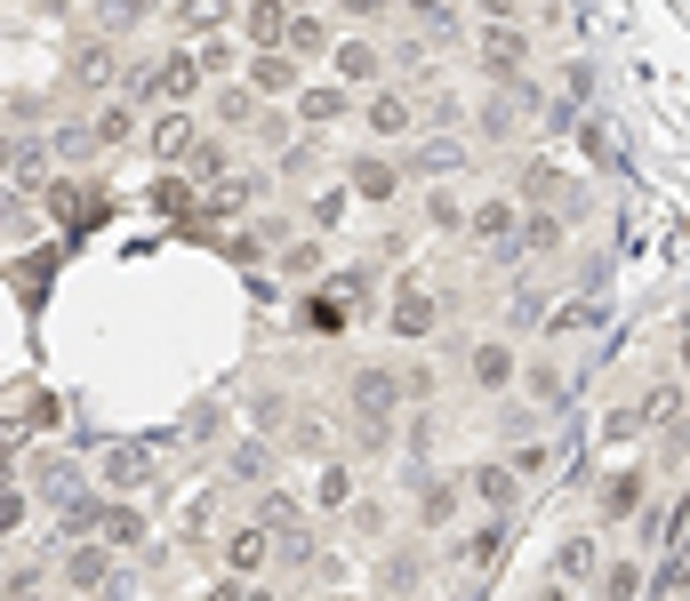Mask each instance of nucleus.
Segmentation results:
<instances>
[{
    "label": "nucleus",
    "mask_w": 690,
    "mask_h": 601,
    "mask_svg": "<svg viewBox=\"0 0 690 601\" xmlns=\"http://www.w3.org/2000/svg\"><path fill=\"white\" fill-rule=\"evenodd\" d=\"M482 9H490V16H498V25H506V16H514V0H482Z\"/></svg>",
    "instance_id": "nucleus-35"
},
{
    "label": "nucleus",
    "mask_w": 690,
    "mask_h": 601,
    "mask_svg": "<svg viewBox=\"0 0 690 601\" xmlns=\"http://www.w3.org/2000/svg\"><path fill=\"white\" fill-rule=\"evenodd\" d=\"M354 409H361L370 425H385V418L401 409V385L385 378V369H361V378H354Z\"/></svg>",
    "instance_id": "nucleus-3"
},
{
    "label": "nucleus",
    "mask_w": 690,
    "mask_h": 601,
    "mask_svg": "<svg viewBox=\"0 0 690 601\" xmlns=\"http://www.w3.org/2000/svg\"><path fill=\"white\" fill-rule=\"evenodd\" d=\"M65 577H73V586H105L113 570H105V553H97V546H73L65 553Z\"/></svg>",
    "instance_id": "nucleus-11"
},
{
    "label": "nucleus",
    "mask_w": 690,
    "mask_h": 601,
    "mask_svg": "<svg viewBox=\"0 0 690 601\" xmlns=\"http://www.w3.org/2000/svg\"><path fill=\"white\" fill-rule=\"evenodd\" d=\"M89 529L105 537V546H137V537H145V513L137 506H105V513H89Z\"/></svg>",
    "instance_id": "nucleus-5"
},
{
    "label": "nucleus",
    "mask_w": 690,
    "mask_h": 601,
    "mask_svg": "<svg viewBox=\"0 0 690 601\" xmlns=\"http://www.w3.org/2000/svg\"><path fill=\"white\" fill-rule=\"evenodd\" d=\"M177 25H186V33H209V25H226V0H177Z\"/></svg>",
    "instance_id": "nucleus-16"
},
{
    "label": "nucleus",
    "mask_w": 690,
    "mask_h": 601,
    "mask_svg": "<svg viewBox=\"0 0 690 601\" xmlns=\"http://www.w3.org/2000/svg\"><path fill=\"white\" fill-rule=\"evenodd\" d=\"M345 497H354V482H345V465H330L321 473V506H345Z\"/></svg>",
    "instance_id": "nucleus-29"
},
{
    "label": "nucleus",
    "mask_w": 690,
    "mask_h": 601,
    "mask_svg": "<svg viewBox=\"0 0 690 601\" xmlns=\"http://www.w3.org/2000/svg\"><path fill=\"white\" fill-rule=\"evenodd\" d=\"M546 601H562V593H546Z\"/></svg>",
    "instance_id": "nucleus-37"
},
{
    "label": "nucleus",
    "mask_w": 690,
    "mask_h": 601,
    "mask_svg": "<svg viewBox=\"0 0 690 601\" xmlns=\"http://www.w3.org/2000/svg\"><path fill=\"white\" fill-rule=\"evenodd\" d=\"M153 209H161V217H193V193H186V184L169 177V184H161V193H153Z\"/></svg>",
    "instance_id": "nucleus-25"
},
{
    "label": "nucleus",
    "mask_w": 690,
    "mask_h": 601,
    "mask_svg": "<svg viewBox=\"0 0 690 601\" xmlns=\"http://www.w3.org/2000/svg\"><path fill=\"white\" fill-rule=\"evenodd\" d=\"M153 0H105V33H120V25H137V16H145Z\"/></svg>",
    "instance_id": "nucleus-26"
},
{
    "label": "nucleus",
    "mask_w": 690,
    "mask_h": 601,
    "mask_svg": "<svg viewBox=\"0 0 690 601\" xmlns=\"http://www.w3.org/2000/svg\"><path fill=\"white\" fill-rule=\"evenodd\" d=\"M337 73L345 80H378V49H370V40H345V49H337Z\"/></svg>",
    "instance_id": "nucleus-13"
},
{
    "label": "nucleus",
    "mask_w": 690,
    "mask_h": 601,
    "mask_svg": "<svg viewBox=\"0 0 690 601\" xmlns=\"http://www.w3.org/2000/svg\"><path fill=\"white\" fill-rule=\"evenodd\" d=\"M226 562H233V577L266 570V529H233V537H226Z\"/></svg>",
    "instance_id": "nucleus-8"
},
{
    "label": "nucleus",
    "mask_w": 690,
    "mask_h": 601,
    "mask_svg": "<svg viewBox=\"0 0 690 601\" xmlns=\"http://www.w3.org/2000/svg\"><path fill=\"white\" fill-rule=\"evenodd\" d=\"M482 56H490L498 73H514V65H522V33H514V25H490V40H482Z\"/></svg>",
    "instance_id": "nucleus-12"
},
{
    "label": "nucleus",
    "mask_w": 690,
    "mask_h": 601,
    "mask_svg": "<svg viewBox=\"0 0 690 601\" xmlns=\"http://www.w3.org/2000/svg\"><path fill=\"white\" fill-rule=\"evenodd\" d=\"M354 193H370V201H394V161H361V169H354Z\"/></svg>",
    "instance_id": "nucleus-15"
},
{
    "label": "nucleus",
    "mask_w": 690,
    "mask_h": 601,
    "mask_svg": "<svg viewBox=\"0 0 690 601\" xmlns=\"http://www.w3.org/2000/svg\"><path fill=\"white\" fill-rule=\"evenodd\" d=\"M290 80H297V56H281V49H266V56H257V65H250V89H290Z\"/></svg>",
    "instance_id": "nucleus-9"
},
{
    "label": "nucleus",
    "mask_w": 690,
    "mask_h": 601,
    "mask_svg": "<svg viewBox=\"0 0 690 601\" xmlns=\"http://www.w3.org/2000/svg\"><path fill=\"white\" fill-rule=\"evenodd\" d=\"M586 321H602V305H595V297H571V305H562V314L546 321V329H554V337H571V329H586Z\"/></svg>",
    "instance_id": "nucleus-18"
},
{
    "label": "nucleus",
    "mask_w": 690,
    "mask_h": 601,
    "mask_svg": "<svg viewBox=\"0 0 690 601\" xmlns=\"http://www.w3.org/2000/svg\"><path fill=\"white\" fill-rule=\"evenodd\" d=\"M337 217H345V193H321V201H314V225H321V233H330Z\"/></svg>",
    "instance_id": "nucleus-32"
},
{
    "label": "nucleus",
    "mask_w": 690,
    "mask_h": 601,
    "mask_svg": "<svg viewBox=\"0 0 690 601\" xmlns=\"http://www.w3.org/2000/svg\"><path fill=\"white\" fill-rule=\"evenodd\" d=\"M297 113H306L314 129H321V120H337V113H345V97H337V89H314V97H306V105H297Z\"/></svg>",
    "instance_id": "nucleus-24"
},
{
    "label": "nucleus",
    "mask_w": 690,
    "mask_h": 601,
    "mask_svg": "<svg viewBox=\"0 0 690 601\" xmlns=\"http://www.w3.org/2000/svg\"><path fill=\"white\" fill-rule=\"evenodd\" d=\"M73 73L80 80H113V49H105V40H89V49L73 56Z\"/></svg>",
    "instance_id": "nucleus-19"
},
{
    "label": "nucleus",
    "mask_w": 690,
    "mask_h": 601,
    "mask_svg": "<svg viewBox=\"0 0 690 601\" xmlns=\"http://www.w3.org/2000/svg\"><path fill=\"white\" fill-rule=\"evenodd\" d=\"M281 25H290V0H250V40L257 49H281Z\"/></svg>",
    "instance_id": "nucleus-6"
},
{
    "label": "nucleus",
    "mask_w": 690,
    "mask_h": 601,
    "mask_svg": "<svg viewBox=\"0 0 690 601\" xmlns=\"http://www.w3.org/2000/svg\"><path fill=\"white\" fill-rule=\"evenodd\" d=\"M474 248H490V257L522 248V217L506 209V201H482V209H474Z\"/></svg>",
    "instance_id": "nucleus-2"
},
{
    "label": "nucleus",
    "mask_w": 690,
    "mask_h": 601,
    "mask_svg": "<svg viewBox=\"0 0 690 601\" xmlns=\"http://www.w3.org/2000/svg\"><path fill=\"white\" fill-rule=\"evenodd\" d=\"M153 153H161V161H186V153H193V120H186V113H169V120L153 129Z\"/></svg>",
    "instance_id": "nucleus-10"
},
{
    "label": "nucleus",
    "mask_w": 690,
    "mask_h": 601,
    "mask_svg": "<svg viewBox=\"0 0 690 601\" xmlns=\"http://www.w3.org/2000/svg\"><path fill=\"white\" fill-rule=\"evenodd\" d=\"M153 89H161V97H177V105H186V97L201 89V56H169V65L153 73Z\"/></svg>",
    "instance_id": "nucleus-7"
},
{
    "label": "nucleus",
    "mask_w": 690,
    "mask_h": 601,
    "mask_svg": "<svg viewBox=\"0 0 690 601\" xmlns=\"http://www.w3.org/2000/svg\"><path fill=\"white\" fill-rule=\"evenodd\" d=\"M97 473H105L113 497H137V489L153 482V458H145V442H113L105 458H97Z\"/></svg>",
    "instance_id": "nucleus-1"
},
{
    "label": "nucleus",
    "mask_w": 690,
    "mask_h": 601,
    "mask_svg": "<svg viewBox=\"0 0 690 601\" xmlns=\"http://www.w3.org/2000/svg\"><path fill=\"white\" fill-rule=\"evenodd\" d=\"M49 209L65 217V225H80V193H73V184H49Z\"/></svg>",
    "instance_id": "nucleus-30"
},
{
    "label": "nucleus",
    "mask_w": 690,
    "mask_h": 601,
    "mask_svg": "<svg viewBox=\"0 0 690 601\" xmlns=\"http://www.w3.org/2000/svg\"><path fill=\"white\" fill-rule=\"evenodd\" d=\"M394 329H401V337H425V329H434V297H425L418 281H401V297H394Z\"/></svg>",
    "instance_id": "nucleus-4"
},
{
    "label": "nucleus",
    "mask_w": 690,
    "mask_h": 601,
    "mask_svg": "<svg viewBox=\"0 0 690 601\" xmlns=\"http://www.w3.org/2000/svg\"><path fill=\"white\" fill-rule=\"evenodd\" d=\"M474 489L490 497V506H514V473H506V465H482V473H474Z\"/></svg>",
    "instance_id": "nucleus-20"
},
{
    "label": "nucleus",
    "mask_w": 690,
    "mask_h": 601,
    "mask_svg": "<svg viewBox=\"0 0 690 601\" xmlns=\"http://www.w3.org/2000/svg\"><path fill=\"white\" fill-rule=\"evenodd\" d=\"M635 506H642V482H635V473H618V482L602 489V513H635Z\"/></svg>",
    "instance_id": "nucleus-21"
},
{
    "label": "nucleus",
    "mask_w": 690,
    "mask_h": 601,
    "mask_svg": "<svg viewBox=\"0 0 690 601\" xmlns=\"http://www.w3.org/2000/svg\"><path fill=\"white\" fill-rule=\"evenodd\" d=\"M595 570V546H586V537H571V546H562V577H586Z\"/></svg>",
    "instance_id": "nucleus-27"
},
{
    "label": "nucleus",
    "mask_w": 690,
    "mask_h": 601,
    "mask_svg": "<svg viewBox=\"0 0 690 601\" xmlns=\"http://www.w3.org/2000/svg\"><path fill=\"white\" fill-rule=\"evenodd\" d=\"M97 137H105V144H120V137H137V113H129V105L97 113Z\"/></svg>",
    "instance_id": "nucleus-23"
},
{
    "label": "nucleus",
    "mask_w": 690,
    "mask_h": 601,
    "mask_svg": "<svg viewBox=\"0 0 690 601\" xmlns=\"http://www.w3.org/2000/svg\"><path fill=\"white\" fill-rule=\"evenodd\" d=\"M474 378L482 385H506V378H514V354H506V345H482V354H474Z\"/></svg>",
    "instance_id": "nucleus-17"
},
{
    "label": "nucleus",
    "mask_w": 690,
    "mask_h": 601,
    "mask_svg": "<svg viewBox=\"0 0 690 601\" xmlns=\"http://www.w3.org/2000/svg\"><path fill=\"white\" fill-rule=\"evenodd\" d=\"M506 537H514V529H506V522H482V529H474V562H482V570H490L498 553H506Z\"/></svg>",
    "instance_id": "nucleus-22"
},
{
    "label": "nucleus",
    "mask_w": 690,
    "mask_h": 601,
    "mask_svg": "<svg viewBox=\"0 0 690 601\" xmlns=\"http://www.w3.org/2000/svg\"><path fill=\"white\" fill-rule=\"evenodd\" d=\"M337 9H354V16H370V9H385V0H337Z\"/></svg>",
    "instance_id": "nucleus-34"
},
{
    "label": "nucleus",
    "mask_w": 690,
    "mask_h": 601,
    "mask_svg": "<svg viewBox=\"0 0 690 601\" xmlns=\"http://www.w3.org/2000/svg\"><path fill=\"white\" fill-rule=\"evenodd\" d=\"M16 522H25V497H16V489H0V537H16Z\"/></svg>",
    "instance_id": "nucleus-31"
},
{
    "label": "nucleus",
    "mask_w": 690,
    "mask_h": 601,
    "mask_svg": "<svg viewBox=\"0 0 690 601\" xmlns=\"http://www.w3.org/2000/svg\"><path fill=\"white\" fill-rule=\"evenodd\" d=\"M370 129L378 137H401V129H410V97H378V105H370Z\"/></svg>",
    "instance_id": "nucleus-14"
},
{
    "label": "nucleus",
    "mask_w": 690,
    "mask_h": 601,
    "mask_svg": "<svg viewBox=\"0 0 690 601\" xmlns=\"http://www.w3.org/2000/svg\"><path fill=\"white\" fill-rule=\"evenodd\" d=\"M9 153H16V144H9V137H0V169H9Z\"/></svg>",
    "instance_id": "nucleus-36"
},
{
    "label": "nucleus",
    "mask_w": 690,
    "mask_h": 601,
    "mask_svg": "<svg viewBox=\"0 0 690 601\" xmlns=\"http://www.w3.org/2000/svg\"><path fill=\"white\" fill-rule=\"evenodd\" d=\"M578 153H595V161H611V129H602V120H586V129H578Z\"/></svg>",
    "instance_id": "nucleus-28"
},
{
    "label": "nucleus",
    "mask_w": 690,
    "mask_h": 601,
    "mask_svg": "<svg viewBox=\"0 0 690 601\" xmlns=\"http://www.w3.org/2000/svg\"><path fill=\"white\" fill-rule=\"evenodd\" d=\"M418 16H434V25H450V0H410Z\"/></svg>",
    "instance_id": "nucleus-33"
}]
</instances>
